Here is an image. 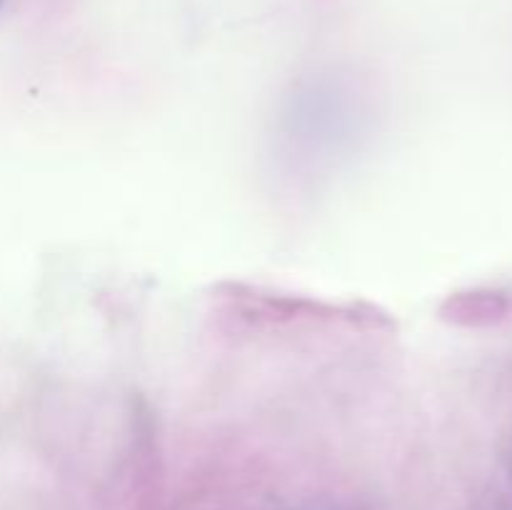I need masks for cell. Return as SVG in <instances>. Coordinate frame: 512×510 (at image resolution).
<instances>
[{
	"mask_svg": "<svg viewBox=\"0 0 512 510\" xmlns=\"http://www.w3.org/2000/svg\"><path fill=\"white\" fill-rule=\"evenodd\" d=\"M3 5H5V0H0V10H3Z\"/></svg>",
	"mask_w": 512,
	"mask_h": 510,
	"instance_id": "1",
	"label": "cell"
}]
</instances>
